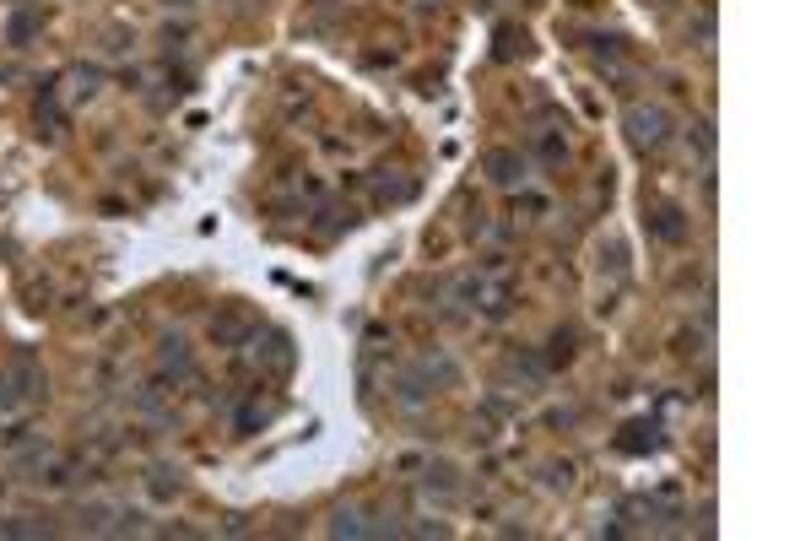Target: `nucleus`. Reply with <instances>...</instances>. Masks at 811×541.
I'll use <instances>...</instances> for the list:
<instances>
[{"mask_svg": "<svg viewBox=\"0 0 811 541\" xmlns=\"http://www.w3.org/2000/svg\"><path fill=\"white\" fill-rule=\"evenodd\" d=\"M17 385H38V374H33V363H17L6 379H0V406H22L33 390H17Z\"/></svg>", "mask_w": 811, "mask_h": 541, "instance_id": "f257e3e1", "label": "nucleus"}, {"mask_svg": "<svg viewBox=\"0 0 811 541\" xmlns=\"http://www.w3.org/2000/svg\"><path fill=\"white\" fill-rule=\"evenodd\" d=\"M633 141H638V147H655V141H660V114H644V109H638V114H633Z\"/></svg>", "mask_w": 811, "mask_h": 541, "instance_id": "f03ea898", "label": "nucleus"}]
</instances>
